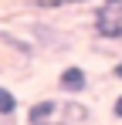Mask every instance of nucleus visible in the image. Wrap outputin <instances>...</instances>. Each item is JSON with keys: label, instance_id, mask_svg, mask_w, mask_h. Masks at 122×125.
Masks as SVG:
<instances>
[{"label": "nucleus", "instance_id": "nucleus-1", "mask_svg": "<svg viewBox=\"0 0 122 125\" xmlns=\"http://www.w3.org/2000/svg\"><path fill=\"white\" fill-rule=\"evenodd\" d=\"M92 31L102 41H122V0H98L92 14Z\"/></svg>", "mask_w": 122, "mask_h": 125}, {"label": "nucleus", "instance_id": "nucleus-2", "mask_svg": "<svg viewBox=\"0 0 122 125\" xmlns=\"http://www.w3.org/2000/svg\"><path fill=\"white\" fill-rule=\"evenodd\" d=\"M58 88L64 91V95H81V91L88 88V71H85L81 64H68V68H61Z\"/></svg>", "mask_w": 122, "mask_h": 125}, {"label": "nucleus", "instance_id": "nucleus-3", "mask_svg": "<svg viewBox=\"0 0 122 125\" xmlns=\"http://www.w3.org/2000/svg\"><path fill=\"white\" fill-rule=\"evenodd\" d=\"M58 108H61V102H54V98L34 102L27 108V125H54L58 122Z\"/></svg>", "mask_w": 122, "mask_h": 125}, {"label": "nucleus", "instance_id": "nucleus-4", "mask_svg": "<svg viewBox=\"0 0 122 125\" xmlns=\"http://www.w3.org/2000/svg\"><path fill=\"white\" fill-rule=\"evenodd\" d=\"M58 115H64V122H61V125H71V122H88V108H85V105H75V98L61 105V108H58Z\"/></svg>", "mask_w": 122, "mask_h": 125}, {"label": "nucleus", "instance_id": "nucleus-5", "mask_svg": "<svg viewBox=\"0 0 122 125\" xmlns=\"http://www.w3.org/2000/svg\"><path fill=\"white\" fill-rule=\"evenodd\" d=\"M17 108H20L17 95H14L7 84H0V118H14V115H17Z\"/></svg>", "mask_w": 122, "mask_h": 125}, {"label": "nucleus", "instance_id": "nucleus-6", "mask_svg": "<svg viewBox=\"0 0 122 125\" xmlns=\"http://www.w3.org/2000/svg\"><path fill=\"white\" fill-rule=\"evenodd\" d=\"M0 41L7 44L10 51H17V54H24V58H34V47L24 41V37H17V34H10V31H0Z\"/></svg>", "mask_w": 122, "mask_h": 125}, {"label": "nucleus", "instance_id": "nucleus-7", "mask_svg": "<svg viewBox=\"0 0 122 125\" xmlns=\"http://www.w3.org/2000/svg\"><path fill=\"white\" fill-rule=\"evenodd\" d=\"M34 10H61V7H78V3H98V0H27Z\"/></svg>", "mask_w": 122, "mask_h": 125}, {"label": "nucleus", "instance_id": "nucleus-8", "mask_svg": "<svg viewBox=\"0 0 122 125\" xmlns=\"http://www.w3.org/2000/svg\"><path fill=\"white\" fill-rule=\"evenodd\" d=\"M112 118L122 122V95H115V102H112Z\"/></svg>", "mask_w": 122, "mask_h": 125}, {"label": "nucleus", "instance_id": "nucleus-9", "mask_svg": "<svg viewBox=\"0 0 122 125\" xmlns=\"http://www.w3.org/2000/svg\"><path fill=\"white\" fill-rule=\"evenodd\" d=\"M112 74H115V78H119V81H122V61L115 64V68H112Z\"/></svg>", "mask_w": 122, "mask_h": 125}]
</instances>
